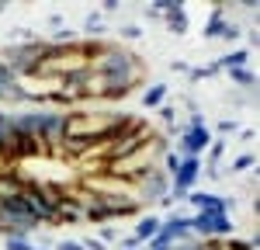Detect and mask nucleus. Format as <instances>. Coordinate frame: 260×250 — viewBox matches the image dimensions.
<instances>
[{
    "instance_id": "nucleus-17",
    "label": "nucleus",
    "mask_w": 260,
    "mask_h": 250,
    "mask_svg": "<svg viewBox=\"0 0 260 250\" xmlns=\"http://www.w3.org/2000/svg\"><path fill=\"white\" fill-rule=\"evenodd\" d=\"M4 247H7V250H31L35 243H31L28 236H7V240H4Z\"/></svg>"
},
{
    "instance_id": "nucleus-27",
    "label": "nucleus",
    "mask_w": 260,
    "mask_h": 250,
    "mask_svg": "<svg viewBox=\"0 0 260 250\" xmlns=\"http://www.w3.org/2000/svg\"><path fill=\"white\" fill-rule=\"evenodd\" d=\"M31 250H49V247H31Z\"/></svg>"
},
{
    "instance_id": "nucleus-29",
    "label": "nucleus",
    "mask_w": 260,
    "mask_h": 250,
    "mask_svg": "<svg viewBox=\"0 0 260 250\" xmlns=\"http://www.w3.org/2000/svg\"><path fill=\"white\" fill-rule=\"evenodd\" d=\"M136 250H146V247H136Z\"/></svg>"
},
{
    "instance_id": "nucleus-31",
    "label": "nucleus",
    "mask_w": 260,
    "mask_h": 250,
    "mask_svg": "<svg viewBox=\"0 0 260 250\" xmlns=\"http://www.w3.org/2000/svg\"><path fill=\"white\" fill-rule=\"evenodd\" d=\"M167 250H170V247H167Z\"/></svg>"
},
{
    "instance_id": "nucleus-10",
    "label": "nucleus",
    "mask_w": 260,
    "mask_h": 250,
    "mask_svg": "<svg viewBox=\"0 0 260 250\" xmlns=\"http://www.w3.org/2000/svg\"><path fill=\"white\" fill-rule=\"evenodd\" d=\"M156 233H160V219H156V215H142L139 223H136V233H132V236H136L139 243H149Z\"/></svg>"
},
{
    "instance_id": "nucleus-11",
    "label": "nucleus",
    "mask_w": 260,
    "mask_h": 250,
    "mask_svg": "<svg viewBox=\"0 0 260 250\" xmlns=\"http://www.w3.org/2000/svg\"><path fill=\"white\" fill-rule=\"evenodd\" d=\"M163 18H167V24H170L177 35H184V32H187V24H191V21H187V14H184V7H180L177 0H174V4L163 11Z\"/></svg>"
},
{
    "instance_id": "nucleus-21",
    "label": "nucleus",
    "mask_w": 260,
    "mask_h": 250,
    "mask_svg": "<svg viewBox=\"0 0 260 250\" xmlns=\"http://www.w3.org/2000/svg\"><path fill=\"white\" fill-rule=\"evenodd\" d=\"M98 240H101V243H104V247H108V243H118L121 236H118V229H111V226H104V229H101V236H98Z\"/></svg>"
},
{
    "instance_id": "nucleus-13",
    "label": "nucleus",
    "mask_w": 260,
    "mask_h": 250,
    "mask_svg": "<svg viewBox=\"0 0 260 250\" xmlns=\"http://www.w3.org/2000/svg\"><path fill=\"white\" fill-rule=\"evenodd\" d=\"M163 101H167V83H156V87H149V90L142 94V104H146V108H160Z\"/></svg>"
},
{
    "instance_id": "nucleus-26",
    "label": "nucleus",
    "mask_w": 260,
    "mask_h": 250,
    "mask_svg": "<svg viewBox=\"0 0 260 250\" xmlns=\"http://www.w3.org/2000/svg\"><path fill=\"white\" fill-rule=\"evenodd\" d=\"M222 149H225V146H222V143H215V146H212V167H215V160H219V157H222Z\"/></svg>"
},
{
    "instance_id": "nucleus-25",
    "label": "nucleus",
    "mask_w": 260,
    "mask_h": 250,
    "mask_svg": "<svg viewBox=\"0 0 260 250\" xmlns=\"http://www.w3.org/2000/svg\"><path fill=\"white\" fill-rule=\"evenodd\" d=\"M80 243H83V250H108L101 240H80Z\"/></svg>"
},
{
    "instance_id": "nucleus-6",
    "label": "nucleus",
    "mask_w": 260,
    "mask_h": 250,
    "mask_svg": "<svg viewBox=\"0 0 260 250\" xmlns=\"http://www.w3.org/2000/svg\"><path fill=\"white\" fill-rule=\"evenodd\" d=\"M0 229H7V236H31L39 223L31 219L21 198H11V202H0Z\"/></svg>"
},
{
    "instance_id": "nucleus-19",
    "label": "nucleus",
    "mask_w": 260,
    "mask_h": 250,
    "mask_svg": "<svg viewBox=\"0 0 260 250\" xmlns=\"http://www.w3.org/2000/svg\"><path fill=\"white\" fill-rule=\"evenodd\" d=\"M250 167H257V157H253V153H246V157H236V160H233V170H236V174H240V170H250Z\"/></svg>"
},
{
    "instance_id": "nucleus-16",
    "label": "nucleus",
    "mask_w": 260,
    "mask_h": 250,
    "mask_svg": "<svg viewBox=\"0 0 260 250\" xmlns=\"http://www.w3.org/2000/svg\"><path fill=\"white\" fill-rule=\"evenodd\" d=\"M160 118H163L167 129H180L177 125V108H174V104H160Z\"/></svg>"
},
{
    "instance_id": "nucleus-14",
    "label": "nucleus",
    "mask_w": 260,
    "mask_h": 250,
    "mask_svg": "<svg viewBox=\"0 0 260 250\" xmlns=\"http://www.w3.org/2000/svg\"><path fill=\"white\" fill-rule=\"evenodd\" d=\"M250 59L246 56V49H236V52H229V56H222V63H215L219 70H243V63Z\"/></svg>"
},
{
    "instance_id": "nucleus-7",
    "label": "nucleus",
    "mask_w": 260,
    "mask_h": 250,
    "mask_svg": "<svg viewBox=\"0 0 260 250\" xmlns=\"http://www.w3.org/2000/svg\"><path fill=\"white\" fill-rule=\"evenodd\" d=\"M212 143V136H208V129H205V122H201V115H191V125L184 129V139H180V160L184 157H198L205 146Z\"/></svg>"
},
{
    "instance_id": "nucleus-15",
    "label": "nucleus",
    "mask_w": 260,
    "mask_h": 250,
    "mask_svg": "<svg viewBox=\"0 0 260 250\" xmlns=\"http://www.w3.org/2000/svg\"><path fill=\"white\" fill-rule=\"evenodd\" d=\"M229 77H233V83H240V87H257V77L253 73H246V70H229Z\"/></svg>"
},
{
    "instance_id": "nucleus-22",
    "label": "nucleus",
    "mask_w": 260,
    "mask_h": 250,
    "mask_svg": "<svg viewBox=\"0 0 260 250\" xmlns=\"http://www.w3.org/2000/svg\"><path fill=\"white\" fill-rule=\"evenodd\" d=\"M121 39H132V42L142 39V28L139 24H125V28H121Z\"/></svg>"
},
{
    "instance_id": "nucleus-28",
    "label": "nucleus",
    "mask_w": 260,
    "mask_h": 250,
    "mask_svg": "<svg viewBox=\"0 0 260 250\" xmlns=\"http://www.w3.org/2000/svg\"><path fill=\"white\" fill-rule=\"evenodd\" d=\"M0 73H4V63H0Z\"/></svg>"
},
{
    "instance_id": "nucleus-8",
    "label": "nucleus",
    "mask_w": 260,
    "mask_h": 250,
    "mask_svg": "<svg viewBox=\"0 0 260 250\" xmlns=\"http://www.w3.org/2000/svg\"><path fill=\"white\" fill-rule=\"evenodd\" d=\"M136 191H139L142 202H163L170 195V177L163 170H149V174H142L136 181Z\"/></svg>"
},
{
    "instance_id": "nucleus-4",
    "label": "nucleus",
    "mask_w": 260,
    "mask_h": 250,
    "mask_svg": "<svg viewBox=\"0 0 260 250\" xmlns=\"http://www.w3.org/2000/svg\"><path fill=\"white\" fill-rule=\"evenodd\" d=\"M45 52H49V42H14V45H4L0 49V63H4V70H11L14 77H35L39 73L42 59H45Z\"/></svg>"
},
{
    "instance_id": "nucleus-12",
    "label": "nucleus",
    "mask_w": 260,
    "mask_h": 250,
    "mask_svg": "<svg viewBox=\"0 0 260 250\" xmlns=\"http://www.w3.org/2000/svg\"><path fill=\"white\" fill-rule=\"evenodd\" d=\"M225 24H229L225 14H222V11H212V18H208V24H205V35H208V39H222Z\"/></svg>"
},
{
    "instance_id": "nucleus-5",
    "label": "nucleus",
    "mask_w": 260,
    "mask_h": 250,
    "mask_svg": "<svg viewBox=\"0 0 260 250\" xmlns=\"http://www.w3.org/2000/svg\"><path fill=\"white\" fill-rule=\"evenodd\" d=\"M191 233H198V240H229L233 236V219L225 212H194L187 215Z\"/></svg>"
},
{
    "instance_id": "nucleus-3",
    "label": "nucleus",
    "mask_w": 260,
    "mask_h": 250,
    "mask_svg": "<svg viewBox=\"0 0 260 250\" xmlns=\"http://www.w3.org/2000/svg\"><path fill=\"white\" fill-rule=\"evenodd\" d=\"M11 122L18 129V136H31L42 146L56 149L62 143V125H66L62 111H28V115H11Z\"/></svg>"
},
{
    "instance_id": "nucleus-9",
    "label": "nucleus",
    "mask_w": 260,
    "mask_h": 250,
    "mask_svg": "<svg viewBox=\"0 0 260 250\" xmlns=\"http://www.w3.org/2000/svg\"><path fill=\"white\" fill-rule=\"evenodd\" d=\"M24 191V181L18 174H0V202H11V198H21Z\"/></svg>"
},
{
    "instance_id": "nucleus-23",
    "label": "nucleus",
    "mask_w": 260,
    "mask_h": 250,
    "mask_svg": "<svg viewBox=\"0 0 260 250\" xmlns=\"http://www.w3.org/2000/svg\"><path fill=\"white\" fill-rule=\"evenodd\" d=\"M56 250H83V243H80V240H59Z\"/></svg>"
},
{
    "instance_id": "nucleus-2",
    "label": "nucleus",
    "mask_w": 260,
    "mask_h": 250,
    "mask_svg": "<svg viewBox=\"0 0 260 250\" xmlns=\"http://www.w3.org/2000/svg\"><path fill=\"white\" fill-rule=\"evenodd\" d=\"M163 153H167V143H163V136H153L149 143H142L136 153H128V157H121L115 164L104 167V174H111V177H121V181H139L142 174H149V170H156V160H163Z\"/></svg>"
},
{
    "instance_id": "nucleus-30",
    "label": "nucleus",
    "mask_w": 260,
    "mask_h": 250,
    "mask_svg": "<svg viewBox=\"0 0 260 250\" xmlns=\"http://www.w3.org/2000/svg\"><path fill=\"white\" fill-rule=\"evenodd\" d=\"M0 11H4V4H0Z\"/></svg>"
},
{
    "instance_id": "nucleus-1",
    "label": "nucleus",
    "mask_w": 260,
    "mask_h": 250,
    "mask_svg": "<svg viewBox=\"0 0 260 250\" xmlns=\"http://www.w3.org/2000/svg\"><path fill=\"white\" fill-rule=\"evenodd\" d=\"M90 70L108 80V101H111V98H125L132 87H139V83L146 80L142 59L136 56V52L115 45V42H94Z\"/></svg>"
},
{
    "instance_id": "nucleus-18",
    "label": "nucleus",
    "mask_w": 260,
    "mask_h": 250,
    "mask_svg": "<svg viewBox=\"0 0 260 250\" xmlns=\"http://www.w3.org/2000/svg\"><path fill=\"white\" fill-rule=\"evenodd\" d=\"M163 167H167V170H163L167 177H170V174H177V167H180V157H177V153H170V149H167V153H163Z\"/></svg>"
},
{
    "instance_id": "nucleus-20",
    "label": "nucleus",
    "mask_w": 260,
    "mask_h": 250,
    "mask_svg": "<svg viewBox=\"0 0 260 250\" xmlns=\"http://www.w3.org/2000/svg\"><path fill=\"white\" fill-rule=\"evenodd\" d=\"M83 24H87V32H90V35H98V32H104V18H101L98 11H94V14H90V18L83 21Z\"/></svg>"
},
{
    "instance_id": "nucleus-24",
    "label": "nucleus",
    "mask_w": 260,
    "mask_h": 250,
    "mask_svg": "<svg viewBox=\"0 0 260 250\" xmlns=\"http://www.w3.org/2000/svg\"><path fill=\"white\" fill-rule=\"evenodd\" d=\"M222 39H240V24H225V32H222Z\"/></svg>"
}]
</instances>
